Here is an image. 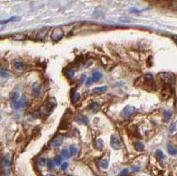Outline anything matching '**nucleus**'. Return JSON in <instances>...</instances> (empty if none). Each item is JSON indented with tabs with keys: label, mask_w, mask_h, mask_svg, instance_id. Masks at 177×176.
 Instances as JSON below:
<instances>
[{
	"label": "nucleus",
	"mask_w": 177,
	"mask_h": 176,
	"mask_svg": "<svg viewBox=\"0 0 177 176\" xmlns=\"http://www.w3.org/2000/svg\"><path fill=\"white\" fill-rule=\"evenodd\" d=\"M107 90V87L106 86H101V87H96L91 90L92 94H99V93H103L105 91Z\"/></svg>",
	"instance_id": "obj_11"
},
{
	"label": "nucleus",
	"mask_w": 177,
	"mask_h": 176,
	"mask_svg": "<svg viewBox=\"0 0 177 176\" xmlns=\"http://www.w3.org/2000/svg\"><path fill=\"white\" fill-rule=\"evenodd\" d=\"M62 142H63V136L57 135L51 141V146H52L53 148H57V147L60 146L62 144Z\"/></svg>",
	"instance_id": "obj_8"
},
{
	"label": "nucleus",
	"mask_w": 177,
	"mask_h": 176,
	"mask_svg": "<svg viewBox=\"0 0 177 176\" xmlns=\"http://www.w3.org/2000/svg\"><path fill=\"white\" fill-rule=\"evenodd\" d=\"M54 164H55V165H61V162H62V159H61V157H56L55 158H54Z\"/></svg>",
	"instance_id": "obj_28"
},
{
	"label": "nucleus",
	"mask_w": 177,
	"mask_h": 176,
	"mask_svg": "<svg viewBox=\"0 0 177 176\" xmlns=\"http://www.w3.org/2000/svg\"><path fill=\"white\" fill-rule=\"evenodd\" d=\"M32 92H33V95L35 97H39L40 96V93H41V87H40V84L38 82H35L33 84V87H32Z\"/></svg>",
	"instance_id": "obj_10"
},
{
	"label": "nucleus",
	"mask_w": 177,
	"mask_h": 176,
	"mask_svg": "<svg viewBox=\"0 0 177 176\" xmlns=\"http://www.w3.org/2000/svg\"><path fill=\"white\" fill-rule=\"evenodd\" d=\"M167 151H168V153L170 155H173V156L177 154V149L175 147L172 146V145H168L167 146Z\"/></svg>",
	"instance_id": "obj_19"
},
{
	"label": "nucleus",
	"mask_w": 177,
	"mask_h": 176,
	"mask_svg": "<svg viewBox=\"0 0 177 176\" xmlns=\"http://www.w3.org/2000/svg\"><path fill=\"white\" fill-rule=\"evenodd\" d=\"M92 82H93L92 79H91V78H88L87 81H86V85H87V86H90Z\"/></svg>",
	"instance_id": "obj_33"
},
{
	"label": "nucleus",
	"mask_w": 177,
	"mask_h": 176,
	"mask_svg": "<svg viewBox=\"0 0 177 176\" xmlns=\"http://www.w3.org/2000/svg\"><path fill=\"white\" fill-rule=\"evenodd\" d=\"M46 165L49 169H53L54 166H55V164H54V161L52 160V159H49L47 162H46Z\"/></svg>",
	"instance_id": "obj_27"
},
{
	"label": "nucleus",
	"mask_w": 177,
	"mask_h": 176,
	"mask_svg": "<svg viewBox=\"0 0 177 176\" xmlns=\"http://www.w3.org/2000/svg\"><path fill=\"white\" fill-rule=\"evenodd\" d=\"M37 164H38L39 165H41V166H44V165L46 164V160H45L44 157H40V158L37 160Z\"/></svg>",
	"instance_id": "obj_30"
},
{
	"label": "nucleus",
	"mask_w": 177,
	"mask_h": 176,
	"mask_svg": "<svg viewBox=\"0 0 177 176\" xmlns=\"http://www.w3.org/2000/svg\"><path fill=\"white\" fill-rule=\"evenodd\" d=\"M64 36V33L62 31V29H54L52 33V39L53 42H59Z\"/></svg>",
	"instance_id": "obj_7"
},
{
	"label": "nucleus",
	"mask_w": 177,
	"mask_h": 176,
	"mask_svg": "<svg viewBox=\"0 0 177 176\" xmlns=\"http://www.w3.org/2000/svg\"><path fill=\"white\" fill-rule=\"evenodd\" d=\"M128 172H129V170H128V169H123V170L120 172V176H126V175L128 174Z\"/></svg>",
	"instance_id": "obj_32"
},
{
	"label": "nucleus",
	"mask_w": 177,
	"mask_h": 176,
	"mask_svg": "<svg viewBox=\"0 0 177 176\" xmlns=\"http://www.w3.org/2000/svg\"><path fill=\"white\" fill-rule=\"evenodd\" d=\"M14 66L19 71H22L26 68V65L20 59H14Z\"/></svg>",
	"instance_id": "obj_9"
},
{
	"label": "nucleus",
	"mask_w": 177,
	"mask_h": 176,
	"mask_svg": "<svg viewBox=\"0 0 177 176\" xmlns=\"http://www.w3.org/2000/svg\"><path fill=\"white\" fill-rule=\"evenodd\" d=\"M99 166H100L102 169H107L108 166H109V162H108V160H107V159H103V160L100 162Z\"/></svg>",
	"instance_id": "obj_21"
},
{
	"label": "nucleus",
	"mask_w": 177,
	"mask_h": 176,
	"mask_svg": "<svg viewBox=\"0 0 177 176\" xmlns=\"http://www.w3.org/2000/svg\"><path fill=\"white\" fill-rule=\"evenodd\" d=\"M171 117H172V112L171 111H165L164 112V116H163L164 121H166V122L169 121Z\"/></svg>",
	"instance_id": "obj_17"
},
{
	"label": "nucleus",
	"mask_w": 177,
	"mask_h": 176,
	"mask_svg": "<svg viewBox=\"0 0 177 176\" xmlns=\"http://www.w3.org/2000/svg\"><path fill=\"white\" fill-rule=\"evenodd\" d=\"M171 7L173 10H177V0H173L171 3Z\"/></svg>",
	"instance_id": "obj_31"
},
{
	"label": "nucleus",
	"mask_w": 177,
	"mask_h": 176,
	"mask_svg": "<svg viewBox=\"0 0 177 176\" xmlns=\"http://www.w3.org/2000/svg\"><path fill=\"white\" fill-rule=\"evenodd\" d=\"M159 77L161 78V80L166 83V84H172L174 82V78H173V75L172 74H168V73H162L159 74Z\"/></svg>",
	"instance_id": "obj_5"
},
{
	"label": "nucleus",
	"mask_w": 177,
	"mask_h": 176,
	"mask_svg": "<svg viewBox=\"0 0 177 176\" xmlns=\"http://www.w3.org/2000/svg\"><path fill=\"white\" fill-rule=\"evenodd\" d=\"M67 166H68V164H67V163H64V164H62V165H61V169H62V170H66V169L67 168Z\"/></svg>",
	"instance_id": "obj_34"
},
{
	"label": "nucleus",
	"mask_w": 177,
	"mask_h": 176,
	"mask_svg": "<svg viewBox=\"0 0 177 176\" xmlns=\"http://www.w3.org/2000/svg\"><path fill=\"white\" fill-rule=\"evenodd\" d=\"M132 170L134 172H137V171L140 170V167H138V166H132Z\"/></svg>",
	"instance_id": "obj_35"
},
{
	"label": "nucleus",
	"mask_w": 177,
	"mask_h": 176,
	"mask_svg": "<svg viewBox=\"0 0 177 176\" xmlns=\"http://www.w3.org/2000/svg\"><path fill=\"white\" fill-rule=\"evenodd\" d=\"M60 156H61L62 158H68V157H70L68 150H66V149L62 150L60 151Z\"/></svg>",
	"instance_id": "obj_23"
},
{
	"label": "nucleus",
	"mask_w": 177,
	"mask_h": 176,
	"mask_svg": "<svg viewBox=\"0 0 177 176\" xmlns=\"http://www.w3.org/2000/svg\"><path fill=\"white\" fill-rule=\"evenodd\" d=\"M21 21V18H19V17H12L10 19L5 20V21H0V25L7 24L9 22H16V21Z\"/></svg>",
	"instance_id": "obj_14"
},
{
	"label": "nucleus",
	"mask_w": 177,
	"mask_h": 176,
	"mask_svg": "<svg viewBox=\"0 0 177 176\" xmlns=\"http://www.w3.org/2000/svg\"><path fill=\"white\" fill-rule=\"evenodd\" d=\"M135 112H136L135 107L130 106V105H127V106H125V107L122 109V111H121V112H120V115H121V117H123L124 119H128V118H130L132 115H134Z\"/></svg>",
	"instance_id": "obj_4"
},
{
	"label": "nucleus",
	"mask_w": 177,
	"mask_h": 176,
	"mask_svg": "<svg viewBox=\"0 0 177 176\" xmlns=\"http://www.w3.org/2000/svg\"><path fill=\"white\" fill-rule=\"evenodd\" d=\"M103 140L102 139H97L96 142H95V146L97 150H102L103 148Z\"/></svg>",
	"instance_id": "obj_26"
},
{
	"label": "nucleus",
	"mask_w": 177,
	"mask_h": 176,
	"mask_svg": "<svg viewBox=\"0 0 177 176\" xmlns=\"http://www.w3.org/2000/svg\"><path fill=\"white\" fill-rule=\"evenodd\" d=\"M80 98H81V96H80V94H78V93H76V92L73 93V94H72V96H71V99H72V101H73L74 103H75V102H77V101H79V100H80Z\"/></svg>",
	"instance_id": "obj_25"
},
{
	"label": "nucleus",
	"mask_w": 177,
	"mask_h": 176,
	"mask_svg": "<svg viewBox=\"0 0 177 176\" xmlns=\"http://www.w3.org/2000/svg\"><path fill=\"white\" fill-rule=\"evenodd\" d=\"M55 104H56V102H55L54 99H50V100H48V101L46 102V104H45L44 105V107H43V114L45 115V116L49 115V114L52 112V110L54 109Z\"/></svg>",
	"instance_id": "obj_3"
},
{
	"label": "nucleus",
	"mask_w": 177,
	"mask_h": 176,
	"mask_svg": "<svg viewBox=\"0 0 177 176\" xmlns=\"http://www.w3.org/2000/svg\"><path fill=\"white\" fill-rule=\"evenodd\" d=\"M177 131V120L173 121L169 127V134H174Z\"/></svg>",
	"instance_id": "obj_15"
},
{
	"label": "nucleus",
	"mask_w": 177,
	"mask_h": 176,
	"mask_svg": "<svg viewBox=\"0 0 177 176\" xmlns=\"http://www.w3.org/2000/svg\"><path fill=\"white\" fill-rule=\"evenodd\" d=\"M67 176H71V175H67Z\"/></svg>",
	"instance_id": "obj_37"
},
{
	"label": "nucleus",
	"mask_w": 177,
	"mask_h": 176,
	"mask_svg": "<svg viewBox=\"0 0 177 176\" xmlns=\"http://www.w3.org/2000/svg\"><path fill=\"white\" fill-rule=\"evenodd\" d=\"M68 151H69V155H70V157H73V156L76 155V153H77V148H76V146L74 145V144L71 145V146L69 147Z\"/></svg>",
	"instance_id": "obj_18"
},
{
	"label": "nucleus",
	"mask_w": 177,
	"mask_h": 176,
	"mask_svg": "<svg viewBox=\"0 0 177 176\" xmlns=\"http://www.w3.org/2000/svg\"><path fill=\"white\" fill-rule=\"evenodd\" d=\"M99 109V104L96 102H92L90 105V110L93 112H97Z\"/></svg>",
	"instance_id": "obj_16"
},
{
	"label": "nucleus",
	"mask_w": 177,
	"mask_h": 176,
	"mask_svg": "<svg viewBox=\"0 0 177 176\" xmlns=\"http://www.w3.org/2000/svg\"><path fill=\"white\" fill-rule=\"evenodd\" d=\"M2 171H3V176H9L10 174V168H11V162L8 155H6L2 159Z\"/></svg>",
	"instance_id": "obj_2"
},
{
	"label": "nucleus",
	"mask_w": 177,
	"mask_h": 176,
	"mask_svg": "<svg viewBox=\"0 0 177 176\" xmlns=\"http://www.w3.org/2000/svg\"><path fill=\"white\" fill-rule=\"evenodd\" d=\"M27 104H28L27 99H26L24 97H19L16 98V99L11 100L12 107H13L14 109H16V110L24 108V107L27 105Z\"/></svg>",
	"instance_id": "obj_1"
},
{
	"label": "nucleus",
	"mask_w": 177,
	"mask_h": 176,
	"mask_svg": "<svg viewBox=\"0 0 177 176\" xmlns=\"http://www.w3.org/2000/svg\"><path fill=\"white\" fill-rule=\"evenodd\" d=\"M101 78H102V74H101V73H99V72H97V71H95V72L92 73V77H91V79H92L93 82H97L100 81Z\"/></svg>",
	"instance_id": "obj_12"
},
{
	"label": "nucleus",
	"mask_w": 177,
	"mask_h": 176,
	"mask_svg": "<svg viewBox=\"0 0 177 176\" xmlns=\"http://www.w3.org/2000/svg\"><path fill=\"white\" fill-rule=\"evenodd\" d=\"M74 74H75V73H74L73 70H68V71H67V73H66L67 77L69 78V79H72V78L74 77Z\"/></svg>",
	"instance_id": "obj_29"
},
{
	"label": "nucleus",
	"mask_w": 177,
	"mask_h": 176,
	"mask_svg": "<svg viewBox=\"0 0 177 176\" xmlns=\"http://www.w3.org/2000/svg\"><path fill=\"white\" fill-rule=\"evenodd\" d=\"M45 176H54V175H52V174H46Z\"/></svg>",
	"instance_id": "obj_36"
},
{
	"label": "nucleus",
	"mask_w": 177,
	"mask_h": 176,
	"mask_svg": "<svg viewBox=\"0 0 177 176\" xmlns=\"http://www.w3.org/2000/svg\"><path fill=\"white\" fill-rule=\"evenodd\" d=\"M155 154H156V157H157V158L158 160H162V159L165 158V155H164V153L160 150H157L156 152H155Z\"/></svg>",
	"instance_id": "obj_24"
},
{
	"label": "nucleus",
	"mask_w": 177,
	"mask_h": 176,
	"mask_svg": "<svg viewBox=\"0 0 177 176\" xmlns=\"http://www.w3.org/2000/svg\"><path fill=\"white\" fill-rule=\"evenodd\" d=\"M134 146H135V149L136 150H144V145H143V143H142V142H135Z\"/></svg>",
	"instance_id": "obj_20"
},
{
	"label": "nucleus",
	"mask_w": 177,
	"mask_h": 176,
	"mask_svg": "<svg viewBox=\"0 0 177 176\" xmlns=\"http://www.w3.org/2000/svg\"><path fill=\"white\" fill-rule=\"evenodd\" d=\"M75 120H76V122H78L80 124H82V123L87 124L88 123V118L83 115H77L75 117Z\"/></svg>",
	"instance_id": "obj_13"
},
{
	"label": "nucleus",
	"mask_w": 177,
	"mask_h": 176,
	"mask_svg": "<svg viewBox=\"0 0 177 176\" xmlns=\"http://www.w3.org/2000/svg\"><path fill=\"white\" fill-rule=\"evenodd\" d=\"M9 75H10V74H9L8 70H6L5 68L1 69V71H0V76H1L2 78H8Z\"/></svg>",
	"instance_id": "obj_22"
},
{
	"label": "nucleus",
	"mask_w": 177,
	"mask_h": 176,
	"mask_svg": "<svg viewBox=\"0 0 177 176\" xmlns=\"http://www.w3.org/2000/svg\"><path fill=\"white\" fill-rule=\"evenodd\" d=\"M110 144H111L112 148L113 150H119L120 149V142L119 138L115 135H111Z\"/></svg>",
	"instance_id": "obj_6"
}]
</instances>
